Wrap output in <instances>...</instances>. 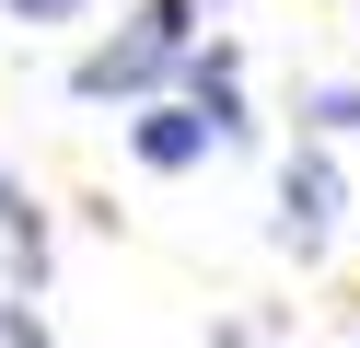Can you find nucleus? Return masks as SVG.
I'll return each instance as SVG.
<instances>
[{
    "mask_svg": "<svg viewBox=\"0 0 360 348\" xmlns=\"http://www.w3.org/2000/svg\"><path fill=\"white\" fill-rule=\"evenodd\" d=\"M0 12H24V23H70L82 0H0Z\"/></svg>",
    "mask_w": 360,
    "mask_h": 348,
    "instance_id": "423d86ee",
    "label": "nucleus"
},
{
    "mask_svg": "<svg viewBox=\"0 0 360 348\" xmlns=\"http://www.w3.org/2000/svg\"><path fill=\"white\" fill-rule=\"evenodd\" d=\"M186 46H198V0H140V23H117L105 46L70 58V93H82V105H140Z\"/></svg>",
    "mask_w": 360,
    "mask_h": 348,
    "instance_id": "f257e3e1",
    "label": "nucleus"
},
{
    "mask_svg": "<svg viewBox=\"0 0 360 348\" xmlns=\"http://www.w3.org/2000/svg\"><path fill=\"white\" fill-rule=\"evenodd\" d=\"M349 128H360V116H349Z\"/></svg>",
    "mask_w": 360,
    "mask_h": 348,
    "instance_id": "6e6552de",
    "label": "nucleus"
},
{
    "mask_svg": "<svg viewBox=\"0 0 360 348\" xmlns=\"http://www.w3.org/2000/svg\"><path fill=\"white\" fill-rule=\"evenodd\" d=\"M128 151H140L151 174H198V162L221 151V116L198 105V93H186V105H140V116H128Z\"/></svg>",
    "mask_w": 360,
    "mask_h": 348,
    "instance_id": "7ed1b4c3",
    "label": "nucleus"
},
{
    "mask_svg": "<svg viewBox=\"0 0 360 348\" xmlns=\"http://www.w3.org/2000/svg\"><path fill=\"white\" fill-rule=\"evenodd\" d=\"M0 348H58L47 325H35V290H0Z\"/></svg>",
    "mask_w": 360,
    "mask_h": 348,
    "instance_id": "39448f33",
    "label": "nucleus"
},
{
    "mask_svg": "<svg viewBox=\"0 0 360 348\" xmlns=\"http://www.w3.org/2000/svg\"><path fill=\"white\" fill-rule=\"evenodd\" d=\"M0 255H12V290H47V209L24 198L12 162H0Z\"/></svg>",
    "mask_w": 360,
    "mask_h": 348,
    "instance_id": "20e7f679",
    "label": "nucleus"
},
{
    "mask_svg": "<svg viewBox=\"0 0 360 348\" xmlns=\"http://www.w3.org/2000/svg\"><path fill=\"white\" fill-rule=\"evenodd\" d=\"M210 348H256V337H244V325H210Z\"/></svg>",
    "mask_w": 360,
    "mask_h": 348,
    "instance_id": "0eeeda50",
    "label": "nucleus"
},
{
    "mask_svg": "<svg viewBox=\"0 0 360 348\" xmlns=\"http://www.w3.org/2000/svg\"><path fill=\"white\" fill-rule=\"evenodd\" d=\"M337 232H349V174H337L326 139H302V151L279 162V244L290 255H326Z\"/></svg>",
    "mask_w": 360,
    "mask_h": 348,
    "instance_id": "f03ea898",
    "label": "nucleus"
}]
</instances>
